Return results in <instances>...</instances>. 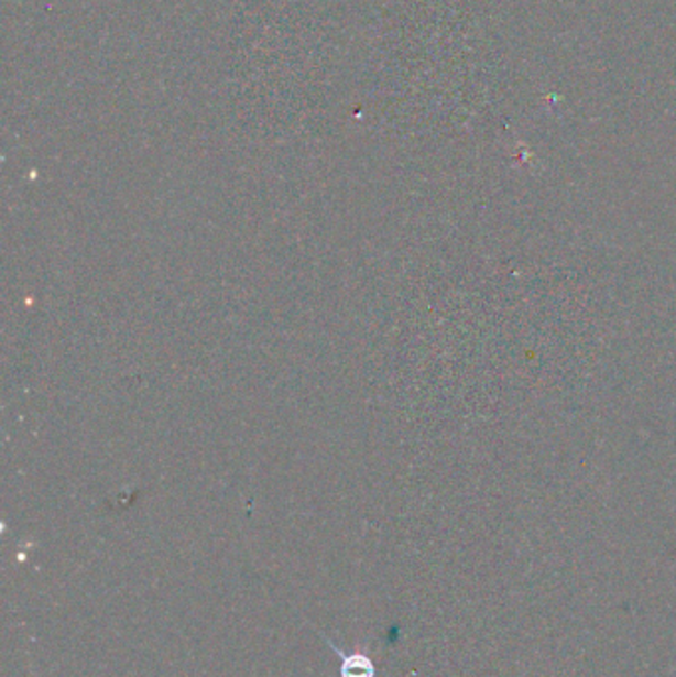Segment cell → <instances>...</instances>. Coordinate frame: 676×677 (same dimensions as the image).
<instances>
[{
  "label": "cell",
  "mask_w": 676,
  "mask_h": 677,
  "mask_svg": "<svg viewBox=\"0 0 676 677\" xmlns=\"http://www.w3.org/2000/svg\"><path fill=\"white\" fill-rule=\"evenodd\" d=\"M319 636H324L319 632ZM326 644H328L331 652H336L339 658H341V666H339V676L341 677H375L378 669L373 659L369 658L368 654H361V652H353L348 654L344 649L334 644V640H329L328 636H324Z\"/></svg>",
  "instance_id": "6da1fadb"
}]
</instances>
